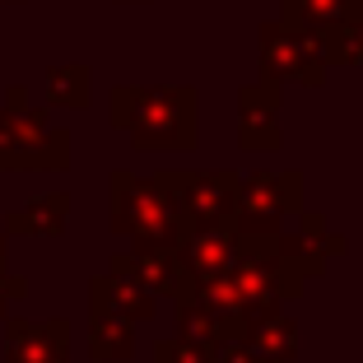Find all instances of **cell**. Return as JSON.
Returning a JSON list of instances; mask_svg holds the SVG:
<instances>
[{
    "label": "cell",
    "mask_w": 363,
    "mask_h": 363,
    "mask_svg": "<svg viewBox=\"0 0 363 363\" xmlns=\"http://www.w3.org/2000/svg\"><path fill=\"white\" fill-rule=\"evenodd\" d=\"M186 84H117L107 94V121L130 150H196L201 112Z\"/></svg>",
    "instance_id": "6da1fadb"
},
{
    "label": "cell",
    "mask_w": 363,
    "mask_h": 363,
    "mask_svg": "<svg viewBox=\"0 0 363 363\" xmlns=\"http://www.w3.org/2000/svg\"><path fill=\"white\" fill-rule=\"evenodd\" d=\"M159 177L172 186L186 228L228 224L242 210V182L233 172H159Z\"/></svg>",
    "instance_id": "277c9868"
},
{
    "label": "cell",
    "mask_w": 363,
    "mask_h": 363,
    "mask_svg": "<svg viewBox=\"0 0 363 363\" xmlns=\"http://www.w3.org/2000/svg\"><path fill=\"white\" fill-rule=\"evenodd\" d=\"M252 345H257V354L266 363H284L289 354H294V326L270 317V321H261V326H252Z\"/></svg>",
    "instance_id": "5bb4252c"
},
{
    "label": "cell",
    "mask_w": 363,
    "mask_h": 363,
    "mask_svg": "<svg viewBox=\"0 0 363 363\" xmlns=\"http://www.w3.org/2000/svg\"><path fill=\"white\" fill-rule=\"evenodd\" d=\"M154 363H214V345L196 340V335H168L154 345Z\"/></svg>",
    "instance_id": "9a60e30c"
},
{
    "label": "cell",
    "mask_w": 363,
    "mask_h": 363,
    "mask_svg": "<svg viewBox=\"0 0 363 363\" xmlns=\"http://www.w3.org/2000/svg\"><path fill=\"white\" fill-rule=\"evenodd\" d=\"M214 363H266V359L257 354V345H252V340H228V345L214 350Z\"/></svg>",
    "instance_id": "e0dca14e"
},
{
    "label": "cell",
    "mask_w": 363,
    "mask_h": 363,
    "mask_svg": "<svg viewBox=\"0 0 363 363\" xmlns=\"http://www.w3.org/2000/svg\"><path fill=\"white\" fill-rule=\"evenodd\" d=\"M10 238H61L70 224V191H43L14 214H0Z\"/></svg>",
    "instance_id": "9c48e42d"
},
{
    "label": "cell",
    "mask_w": 363,
    "mask_h": 363,
    "mask_svg": "<svg viewBox=\"0 0 363 363\" xmlns=\"http://www.w3.org/2000/svg\"><path fill=\"white\" fill-rule=\"evenodd\" d=\"M70 168V130L28 103V89L10 84L0 107V172H65Z\"/></svg>",
    "instance_id": "3957f363"
},
{
    "label": "cell",
    "mask_w": 363,
    "mask_h": 363,
    "mask_svg": "<svg viewBox=\"0 0 363 363\" xmlns=\"http://www.w3.org/2000/svg\"><path fill=\"white\" fill-rule=\"evenodd\" d=\"M5 238L10 233H5V219H0V270H5Z\"/></svg>",
    "instance_id": "ac0fdd59"
},
{
    "label": "cell",
    "mask_w": 363,
    "mask_h": 363,
    "mask_svg": "<svg viewBox=\"0 0 363 363\" xmlns=\"http://www.w3.org/2000/svg\"><path fill=\"white\" fill-rule=\"evenodd\" d=\"M238 252H242V228H238V219H228V224L186 228V238L177 247V261H182L186 284H214V279H224L238 266Z\"/></svg>",
    "instance_id": "5b68a950"
},
{
    "label": "cell",
    "mask_w": 363,
    "mask_h": 363,
    "mask_svg": "<svg viewBox=\"0 0 363 363\" xmlns=\"http://www.w3.org/2000/svg\"><path fill=\"white\" fill-rule=\"evenodd\" d=\"M107 201H112V233L130 247H172L177 252L186 238V219L163 177H135V172H112L107 177Z\"/></svg>",
    "instance_id": "7a4b0ae2"
},
{
    "label": "cell",
    "mask_w": 363,
    "mask_h": 363,
    "mask_svg": "<svg viewBox=\"0 0 363 363\" xmlns=\"http://www.w3.org/2000/svg\"><path fill=\"white\" fill-rule=\"evenodd\" d=\"M5 363H70V321H5Z\"/></svg>",
    "instance_id": "52a82bcc"
},
{
    "label": "cell",
    "mask_w": 363,
    "mask_h": 363,
    "mask_svg": "<svg viewBox=\"0 0 363 363\" xmlns=\"http://www.w3.org/2000/svg\"><path fill=\"white\" fill-rule=\"evenodd\" d=\"M89 359L94 363H130L135 359V326L117 317H89Z\"/></svg>",
    "instance_id": "7c38bea8"
},
{
    "label": "cell",
    "mask_w": 363,
    "mask_h": 363,
    "mask_svg": "<svg viewBox=\"0 0 363 363\" xmlns=\"http://www.w3.org/2000/svg\"><path fill=\"white\" fill-rule=\"evenodd\" d=\"M238 140L242 150H275V89L270 84H247L238 94Z\"/></svg>",
    "instance_id": "30bf717a"
},
{
    "label": "cell",
    "mask_w": 363,
    "mask_h": 363,
    "mask_svg": "<svg viewBox=\"0 0 363 363\" xmlns=\"http://www.w3.org/2000/svg\"><path fill=\"white\" fill-rule=\"evenodd\" d=\"M107 266L121 270V275H130V279H140L150 294H168V298H177L182 289H186V275H182V261H177L172 247H126V252L112 257Z\"/></svg>",
    "instance_id": "ba28073f"
},
{
    "label": "cell",
    "mask_w": 363,
    "mask_h": 363,
    "mask_svg": "<svg viewBox=\"0 0 363 363\" xmlns=\"http://www.w3.org/2000/svg\"><path fill=\"white\" fill-rule=\"evenodd\" d=\"M89 89H94V75L89 65H56L47 75V103L52 107H89Z\"/></svg>",
    "instance_id": "4fadbf2b"
},
{
    "label": "cell",
    "mask_w": 363,
    "mask_h": 363,
    "mask_svg": "<svg viewBox=\"0 0 363 363\" xmlns=\"http://www.w3.org/2000/svg\"><path fill=\"white\" fill-rule=\"evenodd\" d=\"M154 312H159V294H150L140 279L121 275V270H112V266L89 279V317H117V321L140 326V321H150Z\"/></svg>",
    "instance_id": "8992f818"
},
{
    "label": "cell",
    "mask_w": 363,
    "mask_h": 363,
    "mask_svg": "<svg viewBox=\"0 0 363 363\" xmlns=\"http://www.w3.org/2000/svg\"><path fill=\"white\" fill-rule=\"evenodd\" d=\"M261 65L266 75H303L308 79L312 70V43L303 33H289V28H261Z\"/></svg>",
    "instance_id": "8fae6325"
},
{
    "label": "cell",
    "mask_w": 363,
    "mask_h": 363,
    "mask_svg": "<svg viewBox=\"0 0 363 363\" xmlns=\"http://www.w3.org/2000/svg\"><path fill=\"white\" fill-rule=\"evenodd\" d=\"M19 298H28V279H23V275H10V270H0V321H10V308Z\"/></svg>",
    "instance_id": "2e32d148"
}]
</instances>
